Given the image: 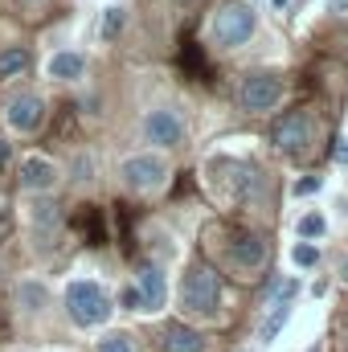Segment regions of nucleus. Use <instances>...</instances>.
I'll return each mask as SVG.
<instances>
[{"mask_svg":"<svg viewBox=\"0 0 348 352\" xmlns=\"http://www.w3.org/2000/svg\"><path fill=\"white\" fill-rule=\"evenodd\" d=\"M62 307H66V316H70L74 328L94 332V328H102V324L111 320L115 299H111V291H107L98 278L83 274V278H70V283L62 287Z\"/></svg>","mask_w":348,"mask_h":352,"instance_id":"f257e3e1","label":"nucleus"},{"mask_svg":"<svg viewBox=\"0 0 348 352\" xmlns=\"http://www.w3.org/2000/svg\"><path fill=\"white\" fill-rule=\"evenodd\" d=\"M119 180L135 197H156V192H164L173 184V160H168V152H152V148L131 152L119 164Z\"/></svg>","mask_w":348,"mask_h":352,"instance_id":"f03ea898","label":"nucleus"},{"mask_svg":"<svg viewBox=\"0 0 348 352\" xmlns=\"http://www.w3.org/2000/svg\"><path fill=\"white\" fill-rule=\"evenodd\" d=\"M180 311L188 320H217L221 316V278L205 263L188 266L180 278Z\"/></svg>","mask_w":348,"mask_h":352,"instance_id":"7ed1b4c3","label":"nucleus"},{"mask_svg":"<svg viewBox=\"0 0 348 352\" xmlns=\"http://www.w3.org/2000/svg\"><path fill=\"white\" fill-rule=\"evenodd\" d=\"M254 33H259V12H254L250 0H226V4H217V12L209 21V41L217 50H242V45L254 41Z\"/></svg>","mask_w":348,"mask_h":352,"instance_id":"20e7f679","label":"nucleus"},{"mask_svg":"<svg viewBox=\"0 0 348 352\" xmlns=\"http://www.w3.org/2000/svg\"><path fill=\"white\" fill-rule=\"evenodd\" d=\"M140 140L152 148V152H173L184 144V115L168 107V102H156L144 111L140 119Z\"/></svg>","mask_w":348,"mask_h":352,"instance_id":"39448f33","label":"nucleus"},{"mask_svg":"<svg viewBox=\"0 0 348 352\" xmlns=\"http://www.w3.org/2000/svg\"><path fill=\"white\" fill-rule=\"evenodd\" d=\"M287 98V78L279 70H250L238 82V107L246 115H266Z\"/></svg>","mask_w":348,"mask_h":352,"instance_id":"423d86ee","label":"nucleus"},{"mask_svg":"<svg viewBox=\"0 0 348 352\" xmlns=\"http://www.w3.org/2000/svg\"><path fill=\"white\" fill-rule=\"evenodd\" d=\"M270 144H274V152H283V156H291V160L307 156L312 144H316V119H312L307 111H291V115L274 119Z\"/></svg>","mask_w":348,"mask_h":352,"instance_id":"0eeeda50","label":"nucleus"},{"mask_svg":"<svg viewBox=\"0 0 348 352\" xmlns=\"http://www.w3.org/2000/svg\"><path fill=\"white\" fill-rule=\"evenodd\" d=\"M45 94H37V90H17V94H8L4 98V127L12 131V135H37L41 127H45Z\"/></svg>","mask_w":348,"mask_h":352,"instance_id":"6e6552de","label":"nucleus"},{"mask_svg":"<svg viewBox=\"0 0 348 352\" xmlns=\"http://www.w3.org/2000/svg\"><path fill=\"white\" fill-rule=\"evenodd\" d=\"M62 164L58 160H50V156H41V152H29V156H21L17 160V180H21V188L33 197V192H54L58 184H62Z\"/></svg>","mask_w":348,"mask_h":352,"instance_id":"1a4fd4ad","label":"nucleus"},{"mask_svg":"<svg viewBox=\"0 0 348 352\" xmlns=\"http://www.w3.org/2000/svg\"><path fill=\"white\" fill-rule=\"evenodd\" d=\"M131 283L140 287V299H144V311L148 316L164 311V303H168V270H164V263L144 258V263L135 266V278Z\"/></svg>","mask_w":348,"mask_h":352,"instance_id":"9d476101","label":"nucleus"},{"mask_svg":"<svg viewBox=\"0 0 348 352\" xmlns=\"http://www.w3.org/2000/svg\"><path fill=\"white\" fill-rule=\"evenodd\" d=\"M226 258L234 270H242V274H254L266 266L270 258V242L262 238V234H238V238H230V246H226Z\"/></svg>","mask_w":348,"mask_h":352,"instance_id":"9b49d317","label":"nucleus"},{"mask_svg":"<svg viewBox=\"0 0 348 352\" xmlns=\"http://www.w3.org/2000/svg\"><path fill=\"white\" fill-rule=\"evenodd\" d=\"M87 54L83 50H54L50 58H45V78L50 82H83L87 78Z\"/></svg>","mask_w":348,"mask_h":352,"instance_id":"f8f14e48","label":"nucleus"},{"mask_svg":"<svg viewBox=\"0 0 348 352\" xmlns=\"http://www.w3.org/2000/svg\"><path fill=\"white\" fill-rule=\"evenodd\" d=\"M25 217L37 234H54L62 226V205L54 201V192H33L29 205H25Z\"/></svg>","mask_w":348,"mask_h":352,"instance_id":"ddd939ff","label":"nucleus"},{"mask_svg":"<svg viewBox=\"0 0 348 352\" xmlns=\"http://www.w3.org/2000/svg\"><path fill=\"white\" fill-rule=\"evenodd\" d=\"M160 349H164V352H205V349H209V340H205V332H201V328L173 320V324L164 328V336H160Z\"/></svg>","mask_w":348,"mask_h":352,"instance_id":"4468645a","label":"nucleus"},{"mask_svg":"<svg viewBox=\"0 0 348 352\" xmlns=\"http://www.w3.org/2000/svg\"><path fill=\"white\" fill-rule=\"evenodd\" d=\"M12 299H17L21 316H45V307H50V287H45L41 278H21L17 291H12Z\"/></svg>","mask_w":348,"mask_h":352,"instance_id":"2eb2a0df","label":"nucleus"},{"mask_svg":"<svg viewBox=\"0 0 348 352\" xmlns=\"http://www.w3.org/2000/svg\"><path fill=\"white\" fill-rule=\"evenodd\" d=\"M259 188H262V173L254 164H242V160L230 164V192H234V201H254Z\"/></svg>","mask_w":348,"mask_h":352,"instance_id":"dca6fc26","label":"nucleus"},{"mask_svg":"<svg viewBox=\"0 0 348 352\" xmlns=\"http://www.w3.org/2000/svg\"><path fill=\"white\" fill-rule=\"evenodd\" d=\"M29 66H33V54H29L25 45H4V50H0V82L21 78Z\"/></svg>","mask_w":348,"mask_h":352,"instance_id":"f3484780","label":"nucleus"},{"mask_svg":"<svg viewBox=\"0 0 348 352\" xmlns=\"http://www.w3.org/2000/svg\"><path fill=\"white\" fill-rule=\"evenodd\" d=\"M328 234V217L324 213H303V217H295V242H320Z\"/></svg>","mask_w":348,"mask_h":352,"instance_id":"a211bd4d","label":"nucleus"},{"mask_svg":"<svg viewBox=\"0 0 348 352\" xmlns=\"http://www.w3.org/2000/svg\"><path fill=\"white\" fill-rule=\"evenodd\" d=\"M123 25H127V8H123V4H107L102 16H98V37H102V41H115V37L123 33Z\"/></svg>","mask_w":348,"mask_h":352,"instance_id":"6ab92c4d","label":"nucleus"},{"mask_svg":"<svg viewBox=\"0 0 348 352\" xmlns=\"http://www.w3.org/2000/svg\"><path fill=\"white\" fill-rule=\"evenodd\" d=\"M287 258H291L295 270H316V266L324 263V254H320V246H316V242H291Z\"/></svg>","mask_w":348,"mask_h":352,"instance_id":"aec40b11","label":"nucleus"},{"mask_svg":"<svg viewBox=\"0 0 348 352\" xmlns=\"http://www.w3.org/2000/svg\"><path fill=\"white\" fill-rule=\"evenodd\" d=\"M94 352H135V340L127 332H102L94 340Z\"/></svg>","mask_w":348,"mask_h":352,"instance_id":"412c9836","label":"nucleus"},{"mask_svg":"<svg viewBox=\"0 0 348 352\" xmlns=\"http://www.w3.org/2000/svg\"><path fill=\"white\" fill-rule=\"evenodd\" d=\"M70 176H74V184H83V188L90 184V176H94V160H90L87 152H78V156L70 160Z\"/></svg>","mask_w":348,"mask_h":352,"instance_id":"4be33fe9","label":"nucleus"},{"mask_svg":"<svg viewBox=\"0 0 348 352\" xmlns=\"http://www.w3.org/2000/svg\"><path fill=\"white\" fill-rule=\"evenodd\" d=\"M320 188H324V180H320V176H299V180L291 184V192H295V197H316Z\"/></svg>","mask_w":348,"mask_h":352,"instance_id":"5701e85b","label":"nucleus"},{"mask_svg":"<svg viewBox=\"0 0 348 352\" xmlns=\"http://www.w3.org/2000/svg\"><path fill=\"white\" fill-rule=\"evenodd\" d=\"M119 299H123V307H127V311H144V299H140V287H135V283H127Z\"/></svg>","mask_w":348,"mask_h":352,"instance_id":"b1692460","label":"nucleus"},{"mask_svg":"<svg viewBox=\"0 0 348 352\" xmlns=\"http://www.w3.org/2000/svg\"><path fill=\"white\" fill-rule=\"evenodd\" d=\"M8 164H12V140L0 135V168H8Z\"/></svg>","mask_w":348,"mask_h":352,"instance_id":"393cba45","label":"nucleus"},{"mask_svg":"<svg viewBox=\"0 0 348 352\" xmlns=\"http://www.w3.org/2000/svg\"><path fill=\"white\" fill-rule=\"evenodd\" d=\"M336 164H348V135L336 144Z\"/></svg>","mask_w":348,"mask_h":352,"instance_id":"a878e982","label":"nucleus"},{"mask_svg":"<svg viewBox=\"0 0 348 352\" xmlns=\"http://www.w3.org/2000/svg\"><path fill=\"white\" fill-rule=\"evenodd\" d=\"M336 274H340V283H348V254L340 258V266H336Z\"/></svg>","mask_w":348,"mask_h":352,"instance_id":"bb28decb","label":"nucleus"},{"mask_svg":"<svg viewBox=\"0 0 348 352\" xmlns=\"http://www.w3.org/2000/svg\"><path fill=\"white\" fill-rule=\"evenodd\" d=\"M332 8H340V12H348V0H332Z\"/></svg>","mask_w":348,"mask_h":352,"instance_id":"cd10ccee","label":"nucleus"},{"mask_svg":"<svg viewBox=\"0 0 348 352\" xmlns=\"http://www.w3.org/2000/svg\"><path fill=\"white\" fill-rule=\"evenodd\" d=\"M287 4H291V0H270V8H287Z\"/></svg>","mask_w":348,"mask_h":352,"instance_id":"c85d7f7f","label":"nucleus"},{"mask_svg":"<svg viewBox=\"0 0 348 352\" xmlns=\"http://www.w3.org/2000/svg\"><path fill=\"white\" fill-rule=\"evenodd\" d=\"M21 4H25V8H37V4H45V0H21Z\"/></svg>","mask_w":348,"mask_h":352,"instance_id":"c756f323","label":"nucleus"},{"mask_svg":"<svg viewBox=\"0 0 348 352\" xmlns=\"http://www.w3.org/2000/svg\"><path fill=\"white\" fill-rule=\"evenodd\" d=\"M173 4H180V8H188V4H197V0H173Z\"/></svg>","mask_w":348,"mask_h":352,"instance_id":"7c9ffc66","label":"nucleus"},{"mask_svg":"<svg viewBox=\"0 0 348 352\" xmlns=\"http://www.w3.org/2000/svg\"><path fill=\"white\" fill-rule=\"evenodd\" d=\"M307 352H324V349H320V344H316V349H307Z\"/></svg>","mask_w":348,"mask_h":352,"instance_id":"2f4dec72","label":"nucleus"},{"mask_svg":"<svg viewBox=\"0 0 348 352\" xmlns=\"http://www.w3.org/2000/svg\"><path fill=\"white\" fill-rule=\"evenodd\" d=\"M246 352H259V349H246Z\"/></svg>","mask_w":348,"mask_h":352,"instance_id":"473e14b6","label":"nucleus"},{"mask_svg":"<svg viewBox=\"0 0 348 352\" xmlns=\"http://www.w3.org/2000/svg\"><path fill=\"white\" fill-rule=\"evenodd\" d=\"M250 4H259V0H250Z\"/></svg>","mask_w":348,"mask_h":352,"instance_id":"72a5a7b5","label":"nucleus"},{"mask_svg":"<svg viewBox=\"0 0 348 352\" xmlns=\"http://www.w3.org/2000/svg\"><path fill=\"white\" fill-rule=\"evenodd\" d=\"M0 270H4V263H0Z\"/></svg>","mask_w":348,"mask_h":352,"instance_id":"f704fd0d","label":"nucleus"}]
</instances>
